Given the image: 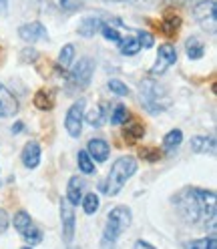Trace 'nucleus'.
Here are the masks:
<instances>
[{
    "instance_id": "nucleus-1",
    "label": "nucleus",
    "mask_w": 217,
    "mask_h": 249,
    "mask_svg": "<svg viewBox=\"0 0 217 249\" xmlns=\"http://www.w3.org/2000/svg\"><path fill=\"white\" fill-rule=\"evenodd\" d=\"M175 205L179 215L187 223L209 221L211 229L215 231V191L191 187V189H185L175 197Z\"/></svg>"
},
{
    "instance_id": "nucleus-2",
    "label": "nucleus",
    "mask_w": 217,
    "mask_h": 249,
    "mask_svg": "<svg viewBox=\"0 0 217 249\" xmlns=\"http://www.w3.org/2000/svg\"><path fill=\"white\" fill-rule=\"evenodd\" d=\"M131 221H133V213L125 205H119V207L108 211L107 225H105V231H103V243H101V247L103 249H115L117 239L131 227Z\"/></svg>"
},
{
    "instance_id": "nucleus-3",
    "label": "nucleus",
    "mask_w": 217,
    "mask_h": 249,
    "mask_svg": "<svg viewBox=\"0 0 217 249\" xmlns=\"http://www.w3.org/2000/svg\"><path fill=\"white\" fill-rule=\"evenodd\" d=\"M137 159L135 157H119L111 171H108V175H107V181L103 183V189L108 197H115L121 193V189L127 185V181L137 173Z\"/></svg>"
},
{
    "instance_id": "nucleus-4",
    "label": "nucleus",
    "mask_w": 217,
    "mask_h": 249,
    "mask_svg": "<svg viewBox=\"0 0 217 249\" xmlns=\"http://www.w3.org/2000/svg\"><path fill=\"white\" fill-rule=\"evenodd\" d=\"M139 95H141V103L151 115H159L165 108L171 107V97H169L167 87H163L157 81L145 79L139 85Z\"/></svg>"
},
{
    "instance_id": "nucleus-5",
    "label": "nucleus",
    "mask_w": 217,
    "mask_h": 249,
    "mask_svg": "<svg viewBox=\"0 0 217 249\" xmlns=\"http://www.w3.org/2000/svg\"><path fill=\"white\" fill-rule=\"evenodd\" d=\"M193 17L203 30H207L211 35L217 33V4H215V0H199V2L193 6Z\"/></svg>"
},
{
    "instance_id": "nucleus-6",
    "label": "nucleus",
    "mask_w": 217,
    "mask_h": 249,
    "mask_svg": "<svg viewBox=\"0 0 217 249\" xmlns=\"http://www.w3.org/2000/svg\"><path fill=\"white\" fill-rule=\"evenodd\" d=\"M83 121H85V99H79L76 103H72V107L67 111V117H65V129L72 139L81 137Z\"/></svg>"
},
{
    "instance_id": "nucleus-7",
    "label": "nucleus",
    "mask_w": 217,
    "mask_h": 249,
    "mask_svg": "<svg viewBox=\"0 0 217 249\" xmlns=\"http://www.w3.org/2000/svg\"><path fill=\"white\" fill-rule=\"evenodd\" d=\"M92 72H95V62H92L89 56H85V58H81L76 65L72 67V71H71V83L76 87V89H87L89 87V83H90V79H92Z\"/></svg>"
},
{
    "instance_id": "nucleus-8",
    "label": "nucleus",
    "mask_w": 217,
    "mask_h": 249,
    "mask_svg": "<svg viewBox=\"0 0 217 249\" xmlns=\"http://www.w3.org/2000/svg\"><path fill=\"white\" fill-rule=\"evenodd\" d=\"M60 223H63V239L65 243H72L74 239V229H76V219H74V209L67 199L60 201Z\"/></svg>"
},
{
    "instance_id": "nucleus-9",
    "label": "nucleus",
    "mask_w": 217,
    "mask_h": 249,
    "mask_svg": "<svg viewBox=\"0 0 217 249\" xmlns=\"http://www.w3.org/2000/svg\"><path fill=\"white\" fill-rule=\"evenodd\" d=\"M177 60V51L175 46L171 44H161L159 51H157V62H155V67L151 69V74H163L171 65H175Z\"/></svg>"
},
{
    "instance_id": "nucleus-10",
    "label": "nucleus",
    "mask_w": 217,
    "mask_h": 249,
    "mask_svg": "<svg viewBox=\"0 0 217 249\" xmlns=\"http://www.w3.org/2000/svg\"><path fill=\"white\" fill-rule=\"evenodd\" d=\"M18 113V101L12 92L0 83V119H6Z\"/></svg>"
},
{
    "instance_id": "nucleus-11",
    "label": "nucleus",
    "mask_w": 217,
    "mask_h": 249,
    "mask_svg": "<svg viewBox=\"0 0 217 249\" xmlns=\"http://www.w3.org/2000/svg\"><path fill=\"white\" fill-rule=\"evenodd\" d=\"M18 36L24 42L33 44V42H38V40H44L46 38V28L40 22H28V24H22L18 28Z\"/></svg>"
},
{
    "instance_id": "nucleus-12",
    "label": "nucleus",
    "mask_w": 217,
    "mask_h": 249,
    "mask_svg": "<svg viewBox=\"0 0 217 249\" xmlns=\"http://www.w3.org/2000/svg\"><path fill=\"white\" fill-rule=\"evenodd\" d=\"M87 153L90 155L92 161L97 163H105L108 159V153H111V147L105 139H90L89 145H87Z\"/></svg>"
},
{
    "instance_id": "nucleus-13",
    "label": "nucleus",
    "mask_w": 217,
    "mask_h": 249,
    "mask_svg": "<svg viewBox=\"0 0 217 249\" xmlns=\"http://www.w3.org/2000/svg\"><path fill=\"white\" fill-rule=\"evenodd\" d=\"M20 159H22V165L26 169H36L40 163V145L36 141H28L22 149Z\"/></svg>"
},
{
    "instance_id": "nucleus-14",
    "label": "nucleus",
    "mask_w": 217,
    "mask_h": 249,
    "mask_svg": "<svg viewBox=\"0 0 217 249\" xmlns=\"http://www.w3.org/2000/svg\"><path fill=\"white\" fill-rule=\"evenodd\" d=\"M83 193H85V179L79 175L71 177V181L67 185V201L71 205H79L83 201Z\"/></svg>"
},
{
    "instance_id": "nucleus-15",
    "label": "nucleus",
    "mask_w": 217,
    "mask_h": 249,
    "mask_svg": "<svg viewBox=\"0 0 217 249\" xmlns=\"http://www.w3.org/2000/svg\"><path fill=\"white\" fill-rule=\"evenodd\" d=\"M105 20L101 17H85L79 24V35L83 38H90V36H95L97 33H101V28H103Z\"/></svg>"
},
{
    "instance_id": "nucleus-16",
    "label": "nucleus",
    "mask_w": 217,
    "mask_h": 249,
    "mask_svg": "<svg viewBox=\"0 0 217 249\" xmlns=\"http://www.w3.org/2000/svg\"><path fill=\"white\" fill-rule=\"evenodd\" d=\"M179 26H181V17L179 14H173V12H165L163 14V20H161L159 28H161V33L165 36H177Z\"/></svg>"
},
{
    "instance_id": "nucleus-17",
    "label": "nucleus",
    "mask_w": 217,
    "mask_h": 249,
    "mask_svg": "<svg viewBox=\"0 0 217 249\" xmlns=\"http://www.w3.org/2000/svg\"><path fill=\"white\" fill-rule=\"evenodd\" d=\"M191 151L199 155H213L215 153V139L213 137H191Z\"/></svg>"
},
{
    "instance_id": "nucleus-18",
    "label": "nucleus",
    "mask_w": 217,
    "mask_h": 249,
    "mask_svg": "<svg viewBox=\"0 0 217 249\" xmlns=\"http://www.w3.org/2000/svg\"><path fill=\"white\" fill-rule=\"evenodd\" d=\"M183 143V133L181 129H173V131H169L165 137H163V149L169 153V155H173Z\"/></svg>"
},
{
    "instance_id": "nucleus-19",
    "label": "nucleus",
    "mask_w": 217,
    "mask_h": 249,
    "mask_svg": "<svg viewBox=\"0 0 217 249\" xmlns=\"http://www.w3.org/2000/svg\"><path fill=\"white\" fill-rule=\"evenodd\" d=\"M35 107L38 108V111H51V108L54 107V97L51 90L46 89H40L36 95H35Z\"/></svg>"
},
{
    "instance_id": "nucleus-20",
    "label": "nucleus",
    "mask_w": 217,
    "mask_h": 249,
    "mask_svg": "<svg viewBox=\"0 0 217 249\" xmlns=\"http://www.w3.org/2000/svg\"><path fill=\"white\" fill-rule=\"evenodd\" d=\"M185 53H187V56L191 60H199V58H203V54H205V44L201 42L199 38L191 36L187 40V44H185Z\"/></svg>"
},
{
    "instance_id": "nucleus-21",
    "label": "nucleus",
    "mask_w": 217,
    "mask_h": 249,
    "mask_svg": "<svg viewBox=\"0 0 217 249\" xmlns=\"http://www.w3.org/2000/svg\"><path fill=\"white\" fill-rule=\"evenodd\" d=\"M105 103H101L99 107H95V108H90L89 113H85V117H87V123L90 124V127H101V124L105 123V119H107V113H105Z\"/></svg>"
},
{
    "instance_id": "nucleus-22",
    "label": "nucleus",
    "mask_w": 217,
    "mask_h": 249,
    "mask_svg": "<svg viewBox=\"0 0 217 249\" xmlns=\"http://www.w3.org/2000/svg\"><path fill=\"white\" fill-rule=\"evenodd\" d=\"M35 223H33V219H30V215L24 211V209H20V211H17V215H14V229H17L20 235H24V233L33 227Z\"/></svg>"
},
{
    "instance_id": "nucleus-23",
    "label": "nucleus",
    "mask_w": 217,
    "mask_h": 249,
    "mask_svg": "<svg viewBox=\"0 0 217 249\" xmlns=\"http://www.w3.org/2000/svg\"><path fill=\"white\" fill-rule=\"evenodd\" d=\"M119 46H121V54H125V56H133L141 51V44H139L137 36H127L125 40L119 42Z\"/></svg>"
},
{
    "instance_id": "nucleus-24",
    "label": "nucleus",
    "mask_w": 217,
    "mask_h": 249,
    "mask_svg": "<svg viewBox=\"0 0 217 249\" xmlns=\"http://www.w3.org/2000/svg\"><path fill=\"white\" fill-rule=\"evenodd\" d=\"M74 60V44H65L60 49V54H58V67L60 69H69Z\"/></svg>"
},
{
    "instance_id": "nucleus-25",
    "label": "nucleus",
    "mask_w": 217,
    "mask_h": 249,
    "mask_svg": "<svg viewBox=\"0 0 217 249\" xmlns=\"http://www.w3.org/2000/svg\"><path fill=\"white\" fill-rule=\"evenodd\" d=\"M143 137H145V127L139 123H133L125 129V141L127 143H137L139 139H143Z\"/></svg>"
},
{
    "instance_id": "nucleus-26",
    "label": "nucleus",
    "mask_w": 217,
    "mask_h": 249,
    "mask_svg": "<svg viewBox=\"0 0 217 249\" xmlns=\"http://www.w3.org/2000/svg\"><path fill=\"white\" fill-rule=\"evenodd\" d=\"M76 161H79V169L83 171L85 175L95 173V161L90 159V155L87 151H79V155H76Z\"/></svg>"
},
{
    "instance_id": "nucleus-27",
    "label": "nucleus",
    "mask_w": 217,
    "mask_h": 249,
    "mask_svg": "<svg viewBox=\"0 0 217 249\" xmlns=\"http://www.w3.org/2000/svg\"><path fill=\"white\" fill-rule=\"evenodd\" d=\"M83 209H85V213L87 215H92V213H97V209H99V195L97 193H87V195H83Z\"/></svg>"
},
{
    "instance_id": "nucleus-28",
    "label": "nucleus",
    "mask_w": 217,
    "mask_h": 249,
    "mask_svg": "<svg viewBox=\"0 0 217 249\" xmlns=\"http://www.w3.org/2000/svg\"><path fill=\"white\" fill-rule=\"evenodd\" d=\"M127 119H129V108L119 103L111 113V124H123V123H127Z\"/></svg>"
},
{
    "instance_id": "nucleus-29",
    "label": "nucleus",
    "mask_w": 217,
    "mask_h": 249,
    "mask_svg": "<svg viewBox=\"0 0 217 249\" xmlns=\"http://www.w3.org/2000/svg\"><path fill=\"white\" fill-rule=\"evenodd\" d=\"M139 157L149 163H157L161 159V153L157 147H143V149H139Z\"/></svg>"
},
{
    "instance_id": "nucleus-30",
    "label": "nucleus",
    "mask_w": 217,
    "mask_h": 249,
    "mask_svg": "<svg viewBox=\"0 0 217 249\" xmlns=\"http://www.w3.org/2000/svg\"><path fill=\"white\" fill-rule=\"evenodd\" d=\"M107 87H108V90H111V92H115L117 97H127L129 92H131L125 83H121V81H117V79H111Z\"/></svg>"
},
{
    "instance_id": "nucleus-31",
    "label": "nucleus",
    "mask_w": 217,
    "mask_h": 249,
    "mask_svg": "<svg viewBox=\"0 0 217 249\" xmlns=\"http://www.w3.org/2000/svg\"><path fill=\"white\" fill-rule=\"evenodd\" d=\"M24 241H28L30 245H36V243H40L42 241V231L36 227V225H33V227H30L26 233H24Z\"/></svg>"
},
{
    "instance_id": "nucleus-32",
    "label": "nucleus",
    "mask_w": 217,
    "mask_h": 249,
    "mask_svg": "<svg viewBox=\"0 0 217 249\" xmlns=\"http://www.w3.org/2000/svg\"><path fill=\"white\" fill-rule=\"evenodd\" d=\"M101 33H103V36H105L107 40H111V42H117V44L121 42V35L117 33V28H115V26H111L108 22H105V24H103Z\"/></svg>"
},
{
    "instance_id": "nucleus-33",
    "label": "nucleus",
    "mask_w": 217,
    "mask_h": 249,
    "mask_svg": "<svg viewBox=\"0 0 217 249\" xmlns=\"http://www.w3.org/2000/svg\"><path fill=\"white\" fill-rule=\"evenodd\" d=\"M137 40H139V44H141V49H151V46L155 44V38L151 36V33H147V30H141V33L137 35Z\"/></svg>"
},
{
    "instance_id": "nucleus-34",
    "label": "nucleus",
    "mask_w": 217,
    "mask_h": 249,
    "mask_svg": "<svg viewBox=\"0 0 217 249\" xmlns=\"http://www.w3.org/2000/svg\"><path fill=\"white\" fill-rule=\"evenodd\" d=\"M8 229V215L4 209H0V233H4Z\"/></svg>"
},
{
    "instance_id": "nucleus-35",
    "label": "nucleus",
    "mask_w": 217,
    "mask_h": 249,
    "mask_svg": "<svg viewBox=\"0 0 217 249\" xmlns=\"http://www.w3.org/2000/svg\"><path fill=\"white\" fill-rule=\"evenodd\" d=\"M60 6L67 8V10H72L76 6H81V0H60Z\"/></svg>"
},
{
    "instance_id": "nucleus-36",
    "label": "nucleus",
    "mask_w": 217,
    "mask_h": 249,
    "mask_svg": "<svg viewBox=\"0 0 217 249\" xmlns=\"http://www.w3.org/2000/svg\"><path fill=\"white\" fill-rule=\"evenodd\" d=\"M205 245H207V239H195L187 243V249H205Z\"/></svg>"
},
{
    "instance_id": "nucleus-37",
    "label": "nucleus",
    "mask_w": 217,
    "mask_h": 249,
    "mask_svg": "<svg viewBox=\"0 0 217 249\" xmlns=\"http://www.w3.org/2000/svg\"><path fill=\"white\" fill-rule=\"evenodd\" d=\"M36 56H38V53H36L35 49H24V53H22V60H28V58L35 60Z\"/></svg>"
},
{
    "instance_id": "nucleus-38",
    "label": "nucleus",
    "mask_w": 217,
    "mask_h": 249,
    "mask_svg": "<svg viewBox=\"0 0 217 249\" xmlns=\"http://www.w3.org/2000/svg\"><path fill=\"white\" fill-rule=\"evenodd\" d=\"M133 249H157V247H153L151 243H147V241H143V239H139V241H135V247Z\"/></svg>"
},
{
    "instance_id": "nucleus-39",
    "label": "nucleus",
    "mask_w": 217,
    "mask_h": 249,
    "mask_svg": "<svg viewBox=\"0 0 217 249\" xmlns=\"http://www.w3.org/2000/svg\"><path fill=\"white\" fill-rule=\"evenodd\" d=\"M22 129H24V123H20V121H18L17 124H12V133H14V135L22 133Z\"/></svg>"
},
{
    "instance_id": "nucleus-40",
    "label": "nucleus",
    "mask_w": 217,
    "mask_h": 249,
    "mask_svg": "<svg viewBox=\"0 0 217 249\" xmlns=\"http://www.w3.org/2000/svg\"><path fill=\"white\" fill-rule=\"evenodd\" d=\"M205 249H217V241H215V237H213V235L207 239V245H205Z\"/></svg>"
},
{
    "instance_id": "nucleus-41",
    "label": "nucleus",
    "mask_w": 217,
    "mask_h": 249,
    "mask_svg": "<svg viewBox=\"0 0 217 249\" xmlns=\"http://www.w3.org/2000/svg\"><path fill=\"white\" fill-rule=\"evenodd\" d=\"M4 6H6V0H0V12L4 10Z\"/></svg>"
},
{
    "instance_id": "nucleus-42",
    "label": "nucleus",
    "mask_w": 217,
    "mask_h": 249,
    "mask_svg": "<svg viewBox=\"0 0 217 249\" xmlns=\"http://www.w3.org/2000/svg\"><path fill=\"white\" fill-rule=\"evenodd\" d=\"M115 2H139V0H115Z\"/></svg>"
},
{
    "instance_id": "nucleus-43",
    "label": "nucleus",
    "mask_w": 217,
    "mask_h": 249,
    "mask_svg": "<svg viewBox=\"0 0 217 249\" xmlns=\"http://www.w3.org/2000/svg\"><path fill=\"white\" fill-rule=\"evenodd\" d=\"M22 249H30V247H22Z\"/></svg>"
}]
</instances>
